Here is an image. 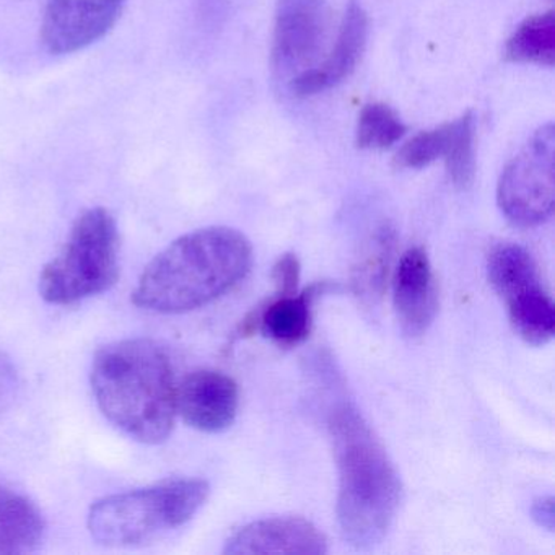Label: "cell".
Wrapping results in <instances>:
<instances>
[{"mask_svg":"<svg viewBox=\"0 0 555 555\" xmlns=\"http://www.w3.org/2000/svg\"><path fill=\"white\" fill-rule=\"evenodd\" d=\"M251 264V243L238 230H196L175 240L149 262L132 301L142 310L162 314L197 310L235 287Z\"/></svg>","mask_w":555,"mask_h":555,"instance_id":"1","label":"cell"},{"mask_svg":"<svg viewBox=\"0 0 555 555\" xmlns=\"http://www.w3.org/2000/svg\"><path fill=\"white\" fill-rule=\"evenodd\" d=\"M92 391L113 425L141 443L170 437L177 417V383L164 347L151 339L108 344L93 359Z\"/></svg>","mask_w":555,"mask_h":555,"instance_id":"2","label":"cell"},{"mask_svg":"<svg viewBox=\"0 0 555 555\" xmlns=\"http://www.w3.org/2000/svg\"><path fill=\"white\" fill-rule=\"evenodd\" d=\"M339 493L337 521L347 544L372 548L388 534L401 505L402 483L385 447L352 405L331 414Z\"/></svg>","mask_w":555,"mask_h":555,"instance_id":"3","label":"cell"},{"mask_svg":"<svg viewBox=\"0 0 555 555\" xmlns=\"http://www.w3.org/2000/svg\"><path fill=\"white\" fill-rule=\"evenodd\" d=\"M204 479L165 480L144 489L115 493L93 503L90 534L106 547H132L186 525L209 496Z\"/></svg>","mask_w":555,"mask_h":555,"instance_id":"4","label":"cell"},{"mask_svg":"<svg viewBox=\"0 0 555 555\" xmlns=\"http://www.w3.org/2000/svg\"><path fill=\"white\" fill-rule=\"evenodd\" d=\"M118 278V225L105 207H92L77 217L66 245L44 266L40 295L66 307L109 291Z\"/></svg>","mask_w":555,"mask_h":555,"instance_id":"5","label":"cell"},{"mask_svg":"<svg viewBox=\"0 0 555 555\" xmlns=\"http://www.w3.org/2000/svg\"><path fill=\"white\" fill-rule=\"evenodd\" d=\"M554 151V125L542 126L503 170L496 203L513 225L531 229L551 219L555 201Z\"/></svg>","mask_w":555,"mask_h":555,"instance_id":"6","label":"cell"},{"mask_svg":"<svg viewBox=\"0 0 555 555\" xmlns=\"http://www.w3.org/2000/svg\"><path fill=\"white\" fill-rule=\"evenodd\" d=\"M327 25V0H278L272 37L275 76L294 79L310 69L323 51Z\"/></svg>","mask_w":555,"mask_h":555,"instance_id":"7","label":"cell"},{"mask_svg":"<svg viewBox=\"0 0 555 555\" xmlns=\"http://www.w3.org/2000/svg\"><path fill=\"white\" fill-rule=\"evenodd\" d=\"M125 5L126 0H48L41 43L53 56L79 53L113 30Z\"/></svg>","mask_w":555,"mask_h":555,"instance_id":"8","label":"cell"},{"mask_svg":"<svg viewBox=\"0 0 555 555\" xmlns=\"http://www.w3.org/2000/svg\"><path fill=\"white\" fill-rule=\"evenodd\" d=\"M238 405V385L216 370H197L177 386V414L204 434H220L232 427Z\"/></svg>","mask_w":555,"mask_h":555,"instance_id":"9","label":"cell"},{"mask_svg":"<svg viewBox=\"0 0 555 555\" xmlns=\"http://www.w3.org/2000/svg\"><path fill=\"white\" fill-rule=\"evenodd\" d=\"M327 552L323 532L300 516H275L259 519L233 532L223 554H300L321 555Z\"/></svg>","mask_w":555,"mask_h":555,"instance_id":"10","label":"cell"},{"mask_svg":"<svg viewBox=\"0 0 555 555\" xmlns=\"http://www.w3.org/2000/svg\"><path fill=\"white\" fill-rule=\"evenodd\" d=\"M366 40H369V15L357 0H350L344 14L336 47L323 64L294 77L288 86L291 92L298 99H305L343 83L362 60Z\"/></svg>","mask_w":555,"mask_h":555,"instance_id":"11","label":"cell"},{"mask_svg":"<svg viewBox=\"0 0 555 555\" xmlns=\"http://www.w3.org/2000/svg\"><path fill=\"white\" fill-rule=\"evenodd\" d=\"M395 310L401 330L409 337L427 333L438 311V288L427 253L411 248L404 253L395 274Z\"/></svg>","mask_w":555,"mask_h":555,"instance_id":"12","label":"cell"},{"mask_svg":"<svg viewBox=\"0 0 555 555\" xmlns=\"http://www.w3.org/2000/svg\"><path fill=\"white\" fill-rule=\"evenodd\" d=\"M47 521L27 496L0 486V554H28L43 541Z\"/></svg>","mask_w":555,"mask_h":555,"instance_id":"13","label":"cell"},{"mask_svg":"<svg viewBox=\"0 0 555 555\" xmlns=\"http://www.w3.org/2000/svg\"><path fill=\"white\" fill-rule=\"evenodd\" d=\"M313 288L304 295H279L278 300L271 301L262 311L253 317V321L243 323V333L262 331L281 346H295L307 339L310 333L311 313L310 300Z\"/></svg>","mask_w":555,"mask_h":555,"instance_id":"14","label":"cell"},{"mask_svg":"<svg viewBox=\"0 0 555 555\" xmlns=\"http://www.w3.org/2000/svg\"><path fill=\"white\" fill-rule=\"evenodd\" d=\"M490 284L503 300L541 285L538 266L522 246L502 243L490 251L487 259Z\"/></svg>","mask_w":555,"mask_h":555,"instance_id":"15","label":"cell"},{"mask_svg":"<svg viewBox=\"0 0 555 555\" xmlns=\"http://www.w3.org/2000/svg\"><path fill=\"white\" fill-rule=\"evenodd\" d=\"M516 333L532 346H544L555 334V310L541 285L506 300Z\"/></svg>","mask_w":555,"mask_h":555,"instance_id":"16","label":"cell"},{"mask_svg":"<svg viewBox=\"0 0 555 555\" xmlns=\"http://www.w3.org/2000/svg\"><path fill=\"white\" fill-rule=\"evenodd\" d=\"M505 60L509 63L539 64L552 67L555 63V14L526 18L505 44Z\"/></svg>","mask_w":555,"mask_h":555,"instance_id":"17","label":"cell"},{"mask_svg":"<svg viewBox=\"0 0 555 555\" xmlns=\"http://www.w3.org/2000/svg\"><path fill=\"white\" fill-rule=\"evenodd\" d=\"M395 249V232L388 225L379 227L370 238L353 269V287L366 298L382 295Z\"/></svg>","mask_w":555,"mask_h":555,"instance_id":"18","label":"cell"},{"mask_svg":"<svg viewBox=\"0 0 555 555\" xmlns=\"http://www.w3.org/2000/svg\"><path fill=\"white\" fill-rule=\"evenodd\" d=\"M408 128L398 113L385 103L363 106L357 125V147L363 151H385L404 138Z\"/></svg>","mask_w":555,"mask_h":555,"instance_id":"19","label":"cell"},{"mask_svg":"<svg viewBox=\"0 0 555 555\" xmlns=\"http://www.w3.org/2000/svg\"><path fill=\"white\" fill-rule=\"evenodd\" d=\"M474 155V116L473 113H466L451 122L450 144L443 157L451 183L457 190H469L473 184L476 171Z\"/></svg>","mask_w":555,"mask_h":555,"instance_id":"20","label":"cell"},{"mask_svg":"<svg viewBox=\"0 0 555 555\" xmlns=\"http://www.w3.org/2000/svg\"><path fill=\"white\" fill-rule=\"evenodd\" d=\"M451 122L421 132L405 142L395 157V165L401 170H418L444 157L450 144Z\"/></svg>","mask_w":555,"mask_h":555,"instance_id":"21","label":"cell"},{"mask_svg":"<svg viewBox=\"0 0 555 555\" xmlns=\"http://www.w3.org/2000/svg\"><path fill=\"white\" fill-rule=\"evenodd\" d=\"M272 281L278 285L279 295L297 294L300 282V261L295 255H284L272 269Z\"/></svg>","mask_w":555,"mask_h":555,"instance_id":"22","label":"cell"},{"mask_svg":"<svg viewBox=\"0 0 555 555\" xmlns=\"http://www.w3.org/2000/svg\"><path fill=\"white\" fill-rule=\"evenodd\" d=\"M531 515L541 528L554 531V499L552 496H541V499L534 500Z\"/></svg>","mask_w":555,"mask_h":555,"instance_id":"23","label":"cell"}]
</instances>
